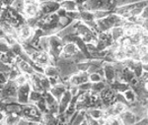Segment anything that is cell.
I'll return each mask as SVG.
<instances>
[{"mask_svg": "<svg viewBox=\"0 0 148 125\" xmlns=\"http://www.w3.org/2000/svg\"><path fill=\"white\" fill-rule=\"evenodd\" d=\"M32 92V87H31L30 83L25 84V85L19 86L18 89V102L21 105H28L30 102V94Z\"/></svg>", "mask_w": 148, "mask_h": 125, "instance_id": "6", "label": "cell"}, {"mask_svg": "<svg viewBox=\"0 0 148 125\" xmlns=\"http://www.w3.org/2000/svg\"><path fill=\"white\" fill-rule=\"evenodd\" d=\"M14 0H1V5L3 7H9L12 5Z\"/></svg>", "mask_w": 148, "mask_h": 125, "instance_id": "25", "label": "cell"}, {"mask_svg": "<svg viewBox=\"0 0 148 125\" xmlns=\"http://www.w3.org/2000/svg\"><path fill=\"white\" fill-rule=\"evenodd\" d=\"M42 97H44V93L32 90V92L30 94V102L29 103H36L37 102H39Z\"/></svg>", "mask_w": 148, "mask_h": 125, "instance_id": "19", "label": "cell"}, {"mask_svg": "<svg viewBox=\"0 0 148 125\" xmlns=\"http://www.w3.org/2000/svg\"><path fill=\"white\" fill-rule=\"evenodd\" d=\"M11 7L24 15V10H25L26 7V0H14Z\"/></svg>", "mask_w": 148, "mask_h": 125, "instance_id": "17", "label": "cell"}, {"mask_svg": "<svg viewBox=\"0 0 148 125\" xmlns=\"http://www.w3.org/2000/svg\"><path fill=\"white\" fill-rule=\"evenodd\" d=\"M29 80H30V75H27V74H25L22 72V73L17 77V79L15 80V82L17 83L18 86H22V85L27 84Z\"/></svg>", "mask_w": 148, "mask_h": 125, "instance_id": "20", "label": "cell"}, {"mask_svg": "<svg viewBox=\"0 0 148 125\" xmlns=\"http://www.w3.org/2000/svg\"><path fill=\"white\" fill-rule=\"evenodd\" d=\"M119 117L121 120V123L126 124V125H131V124H136L137 123V117L135 115L134 112L130 109H126L125 111H123V113L119 115Z\"/></svg>", "mask_w": 148, "mask_h": 125, "instance_id": "9", "label": "cell"}, {"mask_svg": "<svg viewBox=\"0 0 148 125\" xmlns=\"http://www.w3.org/2000/svg\"><path fill=\"white\" fill-rule=\"evenodd\" d=\"M64 46V42L62 40V38H60L59 36L56 35H51L49 36V54L51 55V57L56 60L60 57L61 53H62Z\"/></svg>", "mask_w": 148, "mask_h": 125, "instance_id": "1", "label": "cell"}, {"mask_svg": "<svg viewBox=\"0 0 148 125\" xmlns=\"http://www.w3.org/2000/svg\"><path fill=\"white\" fill-rule=\"evenodd\" d=\"M140 80L142 82H147L148 81V71H144L142 74V76L140 77Z\"/></svg>", "mask_w": 148, "mask_h": 125, "instance_id": "27", "label": "cell"}, {"mask_svg": "<svg viewBox=\"0 0 148 125\" xmlns=\"http://www.w3.org/2000/svg\"><path fill=\"white\" fill-rule=\"evenodd\" d=\"M16 64L18 65L19 69L21 70V72L27 74V75L31 76V75H33V74L36 73V70H35L34 67H33L32 64L29 63V62H27V61H25V60L21 59L19 56L17 58V62H16Z\"/></svg>", "mask_w": 148, "mask_h": 125, "instance_id": "11", "label": "cell"}, {"mask_svg": "<svg viewBox=\"0 0 148 125\" xmlns=\"http://www.w3.org/2000/svg\"><path fill=\"white\" fill-rule=\"evenodd\" d=\"M146 116L148 117V109H147V113H146Z\"/></svg>", "mask_w": 148, "mask_h": 125, "instance_id": "30", "label": "cell"}, {"mask_svg": "<svg viewBox=\"0 0 148 125\" xmlns=\"http://www.w3.org/2000/svg\"><path fill=\"white\" fill-rule=\"evenodd\" d=\"M92 85H93L92 82L88 81V82H85V83L81 84V85L79 86V89H80V91L89 92V91H91V89H92Z\"/></svg>", "mask_w": 148, "mask_h": 125, "instance_id": "24", "label": "cell"}, {"mask_svg": "<svg viewBox=\"0 0 148 125\" xmlns=\"http://www.w3.org/2000/svg\"><path fill=\"white\" fill-rule=\"evenodd\" d=\"M77 64V68L79 71H84V72H88L90 67V59H87L85 61H81Z\"/></svg>", "mask_w": 148, "mask_h": 125, "instance_id": "23", "label": "cell"}, {"mask_svg": "<svg viewBox=\"0 0 148 125\" xmlns=\"http://www.w3.org/2000/svg\"><path fill=\"white\" fill-rule=\"evenodd\" d=\"M60 5L61 8L65 9L67 12L79 11V5H78L75 0H61Z\"/></svg>", "mask_w": 148, "mask_h": 125, "instance_id": "13", "label": "cell"}, {"mask_svg": "<svg viewBox=\"0 0 148 125\" xmlns=\"http://www.w3.org/2000/svg\"><path fill=\"white\" fill-rule=\"evenodd\" d=\"M38 1H39V2H40H40H46V1H51V0H38Z\"/></svg>", "mask_w": 148, "mask_h": 125, "instance_id": "29", "label": "cell"}, {"mask_svg": "<svg viewBox=\"0 0 148 125\" xmlns=\"http://www.w3.org/2000/svg\"><path fill=\"white\" fill-rule=\"evenodd\" d=\"M123 95H125L126 100H127V102L130 103V105L137 102V95H136V93H135V91L133 90V89H131V87L130 89H127L125 92H123Z\"/></svg>", "mask_w": 148, "mask_h": 125, "instance_id": "16", "label": "cell"}, {"mask_svg": "<svg viewBox=\"0 0 148 125\" xmlns=\"http://www.w3.org/2000/svg\"><path fill=\"white\" fill-rule=\"evenodd\" d=\"M116 92L111 86H107L100 93V97H101L103 102L105 105V109L110 107V105H113L116 102Z\"/></svg>", "mask_w": 148, "mask_h": 125, "instance_id": "4", "label": "cell"}, {"mask_svg": "<svg viewBox=\"0 0 148 125\" xmlns=\"http://www.w3.org/2000/svg\"><path fill=\"white\" fill-rule=\"evenodd\" d=\"M140 62H141L142 64H147L148 63V52L141 55V57H140Z\"/></svg>", "mask_w": 148, "mask_h": 125, "instance_id": "26", "label": "cell"}, {"mask_svg": "<svg viewBox=\"0 0 148 125\" xmlns=\"http://www.w3.org/2000/svg\"><path fill=\"white\" fill-rule=\"evenodd\" d=\"M79 50L80 49H79V47H78V45L76 44L74 42H65V44H64L62 53H61L60 57L72 59L73 55H75L78 51H79Z\"/></svg>", "mask_w": 148, "mask_h": 125, "instance_id": "8", "label": "cell"}, {"mask_svg": "<svg viewBox=\"0 0 148 125\" xmlns=\"http://www.w3.org/2000/svg\"><path fill=\"white\" fill-rule=\"evenodd\" d=\"M143 86H144V89L146 91H148V81L147 82H143Z\"/></svg>", "mask_w": 148, "mask_h": 125, "instance_id": "28", "label": "cell"}, {"mask_svg": "<svg viewBox=\"0 0 148 125\" xmlns=\"http://www.w3.org/2000/svg\"><path fill=\"white\" fill-rule=\"evenodd\" d=\"M113 13V11H108V10H103V9H100V10H96L94 11V15H95V19L98 20V19H103L108 17L110 14Z\"/></svg>", "mask_w": 148, "mask_h": 125, "instance_id": "21", "label": "cell"}, {"mask_svg": "<svg viewBox=\"0 0 148 125\" xmlns=\"http://www.w3.org/2000/svg\"><path fill=\"white\" fill-rule=\"evenodd\" d=\"M112 36L114 38V42H120L121 38L125 37V29L123 26H116L111 30Z\"/></svg>", "mask_w": 148, "mask_h": 125, "instance_id": "12", "label": "cell"}, {"mask_svg": "<svg viewBox=\"0 0 148 125\" xmlns=\"http://www.w3.org/2000/svg\"><path fill=\"white\" fill-rule=\"evenodd\" d=\"M61 7L60 1L58 0H51V1L40 2V16L45 17L51 14L56 13Z\"/></svg>", "mask_w": 148, "mask_h": 125, "instance_id": "2", "label": "cell"}, {"mask_svg": "<svg viewBox=\"0 0 148 125\" xmlns=\"http://www.w3.org/2000/svg\"><path fill=\"white\" fill-rule=\"evenodd\" d=\"M105 80L104 77H103L99 72H94V73H90L89 74V81L92 83H97V82Z\"/></svg>", "mask_w": 148, "mask_h": 125, "instance_id": "22", "label": "cell"}, {"mask_svg": "<svg viewBox=\"0 0 148 125\" xmlns=\"http://www.w3.org/2000/svg\"><path fill=\"white\" fill-rule=\"evenodd\" d=\"M87 113L89 115H91L93 118H95V119H100L103 116H106L105 109H98V107H90V109L87 110Z\"/></svg>", "mask_w": 148, "mask_h": 125, "instance_id": "15", "label": "cell"}, {"mask_svg": "<svg viewBox=\"0 0 148 125\" xmlns=\"http://www.w3.org/2000/svg\"><path fill=\"white\" fill-rule=\"evenodd\" d=\"M18 30V37H19V42H30L32 40V38L35 35V28L31 27L30 25H28L27 23L25 25L21 26L20 28L17 29Z\"/></svg>", "mask_w": 148, "mask_h": 125, "instance_id": "5", "label": "cell"}, {"mask_svg": "<svg viewBox=\"0 0 148 125\" xmlns=\"http://www.w3.org/2000/svg\"><path fill=\"white\" fill-rule=\"evenodd\" d=\"M19 86L15 81L9 80L6 84H1V100H4L9 97H15L18 96Z\"/></svg>", "mask_w": 148, "mask_h": 125, "instance_id": "3", "label": "cell"}, {"mask_svg": "<svg viewBox=\"0 0 148 125\" xmlns=\"http://www.w3.org/2000/svg\"><path fill=\"white\" fill-rule=\"evenodd\" d=\"M108 85H109V84L107 83V81H106V80H103V81L97 82V83H93L91 91H93V92H95V93L100 94V93H101L102 91L104 90V89L106 88Z\"/></svg>", "mask_w": 148, "mask_h": 125, "instance_id": "18", "label": "cell"}, {"mask_svg": "<svg viewBox=\"0 0 148 125\" xmlns=\"http://www.w3.org/2000/svg\"><path fill=\"white\" fill-rule=\"evenodd\" d=\"M89 81V73L84 71H79L69 77V84L73 86H80L81 84Z\"/></svg>", "mask_w": 148, "mask_h": 125, "instance_id": "7", "label": "cell"}, {"mask_svg": "<svg viewBox=\"0 0 148 125\" xmlns=\"http://www.w3.org/2000/svg\"><path fill=\"white\" fill-rule=\"evenodd\" d=\"M44 74L49 78H51V77H60V71H59L58 67L56 65H52V64H49V65L45 67Z\"/></svg>", "mask_w": 148, "mask_h": 125, "instance_id": "14", "label": "cell"}, {"mask_svg": "<svg viewBox=\"0 0 148 125\" xmlns=\"http://www.w3.org/2000/svg\"><path fill=\"white\" fill-rule=\"evenodd\" d=\"M72 98H73L72 94L70 93L69 89H67L66 92L63 94V96L61 97L60 100H59V113H64V112H65V110L67 109L69 105L71 103Z\"/></svg>", "mask_w": 148, "mask_h": 125, "instance_id": "10", "label": "cell"}]
</instances>
